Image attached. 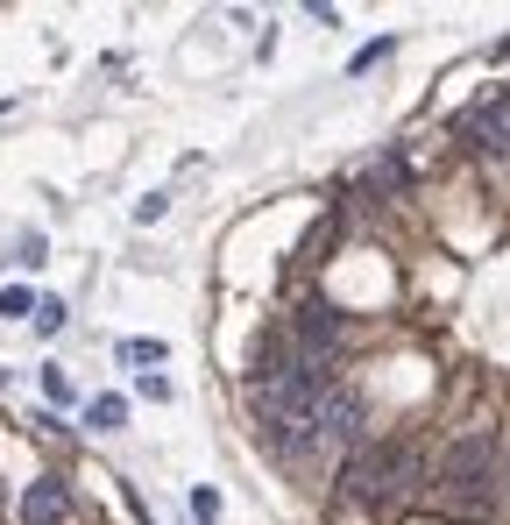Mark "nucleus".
I'll return each mask as SVG.
<instances>
[{
    "label": "nucleus",
    "instance_id": "nucleus-1",
    "mask_svg": "<svg viewBox=\"0 0 510 525\" xmlns=\"http://www.w3.org/2000/svg\"><path fill=\"white\" fill-rule=\"evenodd\" d=\"M418 483H425L418 447H355L348 455V497L362 511H397L404 497H418Z\"/></svg>",
    "mask_w": 510,
    "mask_h": 525
},
{
    "label": "nucleus",
    "instance_id": "nucleus-2",
    "mask_svg": "<svg viewBox=\"0 0 510 525\" xmlns=\"http://www.w3.org/2000/svg\"><path fill=\"white\" fill-rule=\"evenodd\" d=\"M291 341H298V362L326 377V362L340 355V341H348V327H340V313L326 306V298H305V306L291 313Z\"/></svg>",
    "mask_w": 510,
    "mask_h": 525
},
{
    "label": "nucleus",
    "instance_id": "nucleus-3",
    "mask_svg": "<svg viewBox=\"0 0 510 525\" xmlns=\"http://www.w3.org/2000/svg\"><path fill=\"white\" fill-rule=\"evenodd\" d=\"M454 135L461 142H475V149H510V86H496V93H482L475 107H461V121H454Z\"/></svg>",
    "mask_w": 510,
    "mask_h": 525
},
{
    "label": "nucleus",
    "instance_id": "nucleus-4",
    "mask_svg": "<svg viewBox=\"0 0 510 525\" xmlns=\"http://www.w3.org/2000/svg\"><path fill=\"white\" fill-rule=\"evenodd\" d=\"M312 419H319V426H326L333 440H355V433H362V398H355V391H340V384H326V391H319V412H312Z\"/></svg>",
    "mask_w": 510,
    "mask_h": 525
},
{
    "label": "nucleus",
    "instance_id": "nucleus-5",
    "mask_svg": "<svg viewBox=\"0 0 510 525\" xmlns=\"http://www.w3.org/2000/svg\"><path fill=\"white\" fill-rule=\"evenodd\" d=\"M64 518H71L64 483H57V476H36V483L22 490V525H64Z\"/></svg>",
    "mask_w": 510,
    "mask_h": 525
},
{
    "label": "nucleus",
    "instance_id": "nucleus-6",
    "mask_svg": "<svg viewBox=\"0 0 510 525\" xmlns=\"http://www.w3.org/2000/svg\"><path fill=\"white\" fill-rule=\"evenodd\" d=\"M85 419H93V433H121V419H128V398H114V391H100L93 405H85Z\"/></svg>",
    "mask_w": 510,
    "mask_h": 525
},
{
    "label": "nucleus",
    "instance_id": "nucleus-7",
    "mask_svg": "<svg viewBox=\"0 0 510 525\" xmlns=\"http://www.w3.org/2000/svg\"><path fill=\"white\" fill-rule=\"evenodd\" d=\"M36 306H43V298H36L29 284H8V291H0V313H8V320H36Z\"/></svg>",
    "mask_w": 510,
    "mask_h": 525
},
{
    "label": "nucleus",
    "instance_id": "nucleus-8",
    "mask_svg": "<svg viewBox=\"0 0 510 525\" xmlns=\"http://www.w3.org/2000/svg\"><path fill=\"white\" fill-rule=\"evenodd\" d=\"M163 355H170L163 341H121V362H135L142 377H149V362H163Z\"/></svg>",
    "mask_w": 510,
    "mask_h": 525
},
{
    "label": "nucleus",
    "instance_id": "nucleus-9",
    "mask_svg": "<svg viewBox=\"0 0 510 525\" xmlns=\"http://www.w3.org/2000/svg\"><path fill=\"white\" fill-rule=\"evenodd\" d=\"M390 50H397V36H376V43H362V50H355V64H348V71H376V57H390Z\"/></svg>",
    "mask_w": 510,
    "mask_h": 525
},
{
    "label": "nucleus",
    "instance_id": "nucleus-10",
    "mask_svg": "<svg viewBox=\"0 0 510 525\" xmlns=\"http://www.w3.org/2000/svg\"><path fill=\"white\" fill-rule=\"evenodd\" d=\"M64 327V298H43V306H36V334H57Z\"/></svg>",
    "mask_w": 510,
    "mask_h": 525
},
{
    "label": "nucleus",
    "instance_id": "nucleus-11",
    "mask_svg": "<svg viewBox=\"0 0 510 525\" xmlns=\"http://www.w3.org/2000/svg\"><path fill=\"white\" fill-rule=\"evenodd\" d=\"M192 518L213 525V518H220V490H192Z\"/></svg>",
    "mask_w": 510,
    "mask_h": 525
}]
</instances>
